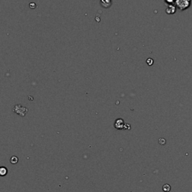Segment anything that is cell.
<instances>
[{"label": "cell", "instance_id": "obj_1", "mask_svg": "<svg viewBox=\"0 0 192 192\" xmlns=\"http://www.w3.org/2000/svg\"><path fill=\"white\" fill-rule=\"evenodd\" d=\"M175 5L181 11H185L191 5V0H176Z\"/></svg>", "mask_w": 192, "mask_h": 192}, {"label": "cell", "instance_id": "obj_2", "mask_svg": "<svg viewBox=\"0 0 192 192\" xmlns=\"http://www.w3.org/2000/svg\"><path fill=\"white\" fill-rule=\"evenodd\" d=\"M13 112L21 116H25L26 113L28 112V109L26 108L23 107V106H21L20 104H17V105H15L14 107Z\"/></svg>", "mask_w": 192, "mask_h": 192}, {"label": "cell", "instance_id": "obj_3", "mask_svg": "<svg viewBox=\"0 0 192 192\" xmlns=\"http://www.w3.org/2000/svg\"><path fill=\"white\" fill-rule=\"evenodd\" d=\"M125 121L122 119H117L114 122V128H116L117 130H122L124 129L125 127Z\"/></svg>", "mask_w": 192, "mask_h": 192}, {"label": "cell", "instance_id": "obj_4", "mask_svg": "<svg viewBox=\"0 0 192 192\" xmlns=\"http://www.w3.org/2000/svg\"><path fill=\"white\" fill-rule=\"evenodd\" d=\"M176 7L175 5H167V9H166V13L167 15H174L176 11Z\"/></svg>", "mask_w": 192, "mask_h": 192}, {"label": "cell", "instance_id": "obj_5", "mask_svg": "<svg viewBox=\"0 0 192 192\" xmlns=\"http://www.w3.org/2000/svg\"><path fill=\"white\" fill-rule=\"evenodd\" d=\"M101 5L104 9H108L111 6L112 0H101Z\"/></svg>", "mask_w": 192, "mask_h": 192}, {"label": "cell", "instance_id": "obj_6", "mask_svg": "<svg viewBox=\"0 0 192 192\" xmlns=\"http://www.w3.org/2000/svg\"><path fill=\"white\" fill-rule=\"evenodd\" d=\"M8 174V169L5 167H0V175L2 176H5Z\"/></svg>", "mask_w": 192, "mask_h": 192}, {"label": "cell", "instance_id": "obj_7", "mask_svg": "<svg viewBox=\"0 0 192 192\" xmlns=\"http://www.w3.org/2000/svg\"><path fill=\"white\" fill-rule=\"evenodd\" d=\"M19 161V159L17 156H12V157L10 158V162L13 164H16Z\"/></svg>", "mask_w": 192, "mask_h": 192}, {"label": "cell", "instance_id": "obj_8", "mask_svg": "<svg viewBox=\"0 0 192 192\" xmlns=\"http://www.w3.org/2000/svg\"><path fill=\"white\" fill-rule=\"evenodd\" d=\"M162 189H163V191L164 192H169L170 191V189H171V187H170L169 184H165V185H164Z\"/></svg>", "mask_w": 192, "mask_h": 192}, {"label": "cell", "instance_id": "obj_9", "mask_svg": "<svg viewBox=\"0 0 192 192\" xmlns=\"http://www.w3.org/2000/svg\"><path fill=\"white\" fill-rule=\"evenodd\" d=\"M164 2L167 4V5H174L175 4L176 0H164Z\"/></svg>", "mask_w": 192, "mask_h": 192}, {"label": "cell", "instance_id": "obj_10", "mask_svg": "<svg viewBox=\"0 0 192 192\" xmlns=\"http://www.w3.org/2000/svg\"><path fill=\"white\" fill-rule=\"evenodd\" d=\"M146 63H147V65H149V66H150V65H152L153 63H154V61H153L152 59L149 58V59H147Z\"/></svg>", "mask_w": 192, "mask_h": 192}, {"label": "cell", "instance_id": "obj_11", "mask_svg": "<svg viewBox=\"0 0 192 192\" xmlns=\"http://www.w3.org/2000/svg\"><path fill=\"white\" fill-rule=\"evenodd\" d=\"M158 143L160 145H165L166 144V140L164 138H160L158 140Z\"/></svg>", "mask_w": 192, "mask_h": 192}, {"label": "cell", "instance_id": "obj_12", "mask_svg": "<svg viewBox=\"0 0 192 192\" xmlns=\"http://www.w3.org/2000/svg\"><path fill=\"white\" fill-rule=\"evenodd\" d=\"M124 129H125V130H130V129H131V125L128 124V123H125V127H124Z\"/></svg>", "mask_w": 192, "mask_h": 192}]
</instances>
